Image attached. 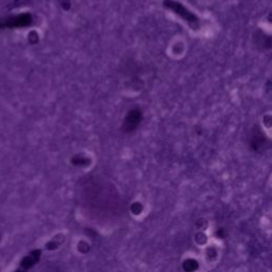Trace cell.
Listing matches in <instances>:
<instances>
[{"mask_svg": "<svg viewBox=\"0 0 272 272\" xmlns=\"http://www.w3.org/2000/svg\"><path fill=\"white\" fill-rule=\"evenodd\" d=\"M141 118H142V114H141L140 110L131 111L128 114V116L126 118V121H125V125H124L125 130L127 132H131L132 130H134L136 127L139 126Z\"/></svg>", "mask_w": 272, "mask_h": 272, "instance_id": "cell-1", "label": "cell"}]
</instances>
